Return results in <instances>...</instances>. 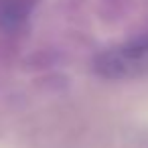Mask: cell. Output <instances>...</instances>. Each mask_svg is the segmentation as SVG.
<instances>
[{"label": "cell", "instance_id": "obj_1", "mask_svg": "<svg viewBox=\"0 0 148 148\" xmlns=\"http://www.w3.org/2000/svg\"><path fill=\"white\" fill-rule=\"evenodd\" d=\"M97 69L103 75H140L148 71V41L118 47L97 61Z\"/></svg>", "mask_w": 148, "mask_h": 148}]
</instances>
